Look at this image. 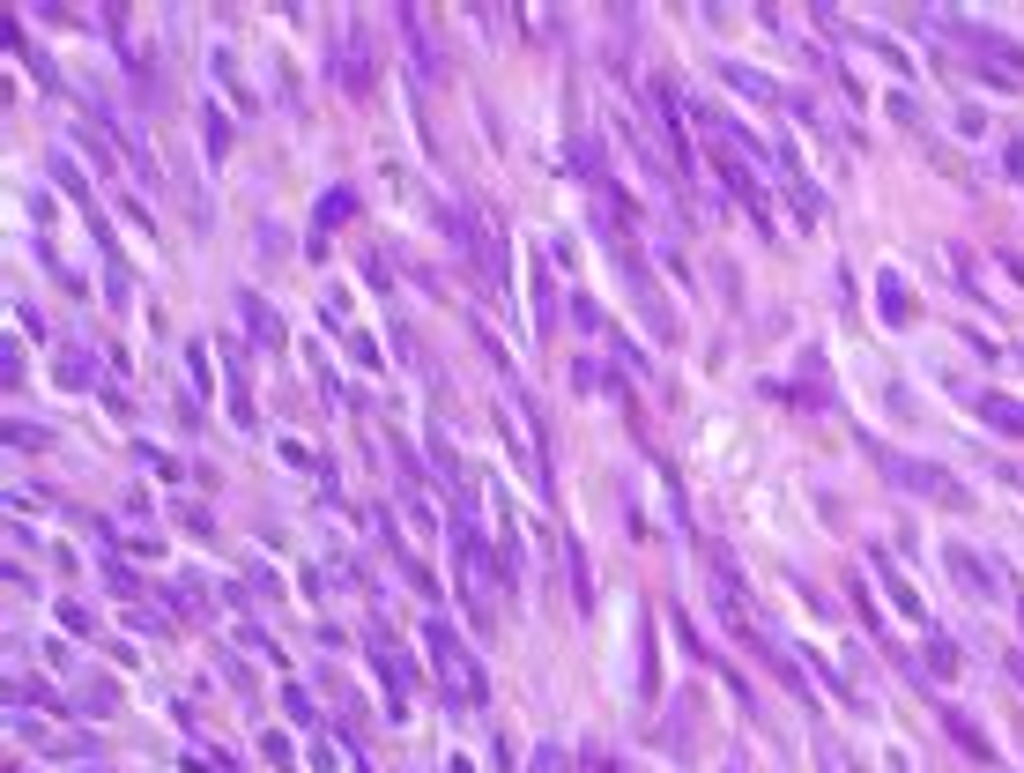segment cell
Listing matches in <instances>:
<instances>
[{
    "label": "cell",
    "instance_id": "cell-1",
    "mask_svg": "<svg viewBox=\"0 0 1024 773\" xmlns=\"http://www.w3.org/2000/svg\"><path fill=\"white\" fill-rule=\"evenodd\" d=\"M423 648H431V670H439V684H446V699H453V706H483V699H490V677H483L475 648H468L453 624L431 618V624H423Z\"/></svg>",
    "mask_w": 1024,
    "mask_h": 773
},
{
    "label": "cell",
    "instance_id": "cell-2",
    "mask_svg": "<svg viewBox=\"0 0 1024 773\" xmlns=\"http://www.w3.org/2000/svg\"><path fill=\"white\" fill-rule=\"evenodd\" d=\"M877 469L891 476L899 491H921V499H935V506H965V484H951V476L935 469V461H905V454L877 447Z\"/></svg>",
    "mask_w": 1024,
    "mask_h": 773
},
{
    "label": "cell",
    "instance_id": "cell-3",
    "mask_svg": "<svg viewBox=\"0 0 1024 773\" xmlns=\"http://www.w3.org/2000/svg\"><path fill=\"white\" fill-rule=\"evenodd\" d=\"M951 38H958V45H973L980 68H987L995 82H1024V45H1017V38H1002V30H987V23H951Z\"/></svg>",
    "mask_w": 1024,
    "mask_h": 773
},
{
    "label": "cell",
    "instance_id": "cell-4",
    "mask_svg": "<svg viewBox=\"0 0 1024 773\" xmlns=\"http://www.w3.org/2000/svg\"><path fill=\"white\" fill-rule=\"evenodd\" d=\"M943 566H951V580H958V588H965V596H973V602H987V596H995V566H987L980 550L951 543V550H943Z\"/></svg>",
    "mask_w": 1024,
    "mask_h": 773
},
{
    "label": "cell",
    "instance_id": "cell-5",
    "mask_svg": "<svg viewBox=\"0 0 1024 773\" xmlns=\"http://www.w3.org/2000/svg\"><path fill=\"white\" fill-rule=\"evenodd\" d=\"M371 662H379V677H387V692H393V722H401V706H409V684H416V670L401 662V654H393V640H387V632L371 640Z\"/></svg>",
    "mask_w": 1024,
    "mask_h": 773
},
{
    "label": "cell",
    "instance_id": "cell-6",
    "mask_svg": "<svg viewBox=\"0 0 1024 773\" xmlns=\"http://www.w3.org/2000/svg\"><path fill=\"white\" fill-rule=\"evenodd\" d=\"M654 112H661V142H668V156H676V172H690V142H683V104H676V90L668 82H654Z\"/></svg>",
    "mask_w": 1024,
    "mask_h": 773
},
{
    "label": "cell",
    "instance_id": "cell-7",
    "mask_svg": "<svg viewBox=\"0 0 1024 773\" xmlns=\"http://www.w3.org/2000/svg\"><path fill=\"white\" fill-rule=\"evenodd\" d=\"M475 261H483V275H490V298H505V231L498 224H475Z\"/></svg>",
    "mask_w": 1024,
    "mask_h": 773
},
{
    "label": "cell",
    "instance_id": "cell-8",
    "mask_svg": "<svg viewBox=\"0 0 1024 773\" xmlns=\"http://www.w3.org/2000/svg\"><path fill=\"white\" fill-rule=\"evenodd\" d=\"M973 409L987 417V431H1002V439H1024V401H1010V395H973Z\"/></svg>",
    "mask_w": 1024,
    "mask_h": 773
},
{
    "label": "cell",
    "instance_id": "cell-9",
    "mask_svg": "<svg viewBox=\"0 0 1024 773\" xmlns=\"http://www.w3.org/2000/svg\"><path fill=\"white\" fill-rule=\"evenodd\" d=\"M869 566H877V580H883V588H891V602H899L905 618L921 624V618H928V610H921V596H913V580H905V573H899V566H891V558H883V550H869Z\"/></svg>",
    "mask_w": 1024,
    "mask_h": 773
},
{
    "label": "cell",
    "instance_id": "cell-10",
    "mask_svg": "<svg viewBox=\"0 0 1024 773\" xmlns=\"http://www.w3.org/2000/svg\"><path fill=\"white\" fill-rule=\"evenodd\" d=\"M720 75H728V90H743L750 104H787V98H780V82H765L757 68H743V60H720Z\"/></svg>",
    "mask_w": 1024,
    "mask_h": 773
},
{
    "label": "cell",
    "instance_id": "cell-11",
    "mask_svg": "<svg viewBox=\"0 0 1024 773\" xmlns=\"http://www.w3.org/2000/svg\"><path fill=\"white\" fill-rule=\"evenodd\" d=\"M349 216H357V194H349V186H335V194L319 201V216H313V253L327 246V231H341Z\"/></svg>",
    "mask_w": 1024,
    "mask_h": 773
},
{
    "label": "cell",
    "instance_id": "cell-12",
    "mask_svg": "<svg viewBox=\"0 0 1024 773\" xmlns=\"http://www.w3.org/2000/svg\"><path fill=\"white\" fill-rule=\"evenodd\" d=\"M958 662H965V654H958L951 640H943V632H928V648H921V670H928V677H958Z\"/></svg>",
    "mask_w": 1024,
    "mask_h": 773
},
{
    "label": "cell",
    "instance_id": "cell-13",
    "mask_svg": "<svg viewBox=\"0 0 1024 773\" xmlns=\"http://www.w3.org/2000/svg\"><path fill=\"white\" fill-rule=\"evenodd\" d=\"M564 566H572V610H594V573H586V550L564 543Z\"/></svg>",
    "mask_w": 1024,
    "mask_h": 773
},
{
    "label": "cell",
    "instance_id": "cell-14",
    "mask_svg": "<svg viewBox=\"0 0 1024 773\" xmlns=\"http://www.w3.org/2000/svg\"><path fill=\"white\" fill-rule=\"evenodd\" d=\"M943 729H951V744H965V751H973L980 766H995V744H987V736H980V729L965 722V714H943Z\"/></svg>",
    "mask_w": 1024,
    "mask_h": 773
},
{
    "label": "cell",
    "instance_id": "cell-15",
    "mask_svg": "<svg viewBox=\"0 0 1024 773\" xmlns=\"http://www.w3.org/2000/svg\"><path fill=\"white\" fill-rule=\"evenodd\" d=\"M638 692L654 699V610H638Z\"/></svg>",
    "mask_w": 1024,
    "mask_h": 773
},
{
    "label": "cell",
    "instance_id": "cell-16",
    "mask_svg": "<svg viewBox=\"0 0 1024 773\" xmlns=\"http://www.w3.org/2000/svg\"><path fill=\"white\" fill-rule=\"evenodd\" d=\"M550 327H557V291H550V268L535 275V335L550 343Z\"/></svg>",
    "mask_w": 1024,
    "mask_h": 773
},
{
    "label": "cell",
    "instance_id": "cell-17",
    "mask_svg": "<svg viewBox=\"0 0 1024 773\" xmlns=\"http://www.w3.org/2000/svg\"><path fill=\"white\" fill-rule=\"evenodd\" d=\"M883 321H913V298H905L899 275H883Z\"/></svg>",
    "mask_w": 1024,
    "mask_h": 773
},
{
    "label": "cell",
    "instance_id": "cell-18",
    "mask_svg": "<svg viewBox=\"0 0 1024 773\" xmlns=\"http://www.w3.org/2000/svg\"><path fill=\"white\" fill-rule=\"evenodd\" d=\"M245 327H253V335H260V343H283V327H275V313H268V305H253V298H245Z\"/></svg>",
    "mask_w": 1024,
    "mask_h": 773
},
{
    "label": "cell",
    "instance_id": "cell-19",
    "mask_svg": "<svg viewBox=\"0 0 1024 773\" xmlns=\"http://www.w3.org/2000/svg\"><path fill=\"white\" fill-rule=\"evenodd\" d=\"M283 706H290L297 729H313V699H305V684H283Z\"/></svg>",
    "mask_w": 1024,
    "mask_h": 773
},
{
    "label": "cell",
    "instance_id": "cell-20",
    "mask_svg": "<svg viewBox=\"0 0 1024 773\" xmlns=\"http://www.w3.org/2000/svg\"><path fill=\"white\" fill-rule=\"evenodd\" d=\"M60 379H68V387H90V357H82V349H74L68 365H60Z\"/></svg>",
    "mask_w": 1024,
    "mask_h": 773
},
{
    "label": "cell",
    "instance_id": "cell-21",
    "mask_svg": "<svg viewBox=\"0 0 1024 773\" xmlns=\"http://www.w3.org/2000/svg\"><path fill=\"white\" fill-rule=\"evenodd\" d=\"M535 773H564V751H542V759H535Z\"/></svg>",
    "mask_w": 1024,
    "mask_h": 773
},
{
    "label": "cell",
    "instance_id": "cell-22",
    "mask_svg": "<svg viewBox=\"0 0 1024 773\" xmlns=\"http://www.w3.org/2000/svg\"><path fill=\"white\" fill-rule=\"evenodd\" d=\"M1017 624H1024V588H1017ZM1017 654H1024V648H1017Z\"/></svg>",
    "mask_w": 1024,
    "mask_h": 773
},
{
    "label": "cell",
    "instance_id": "cell-23",
    "mask_svg": "<svg viewBox=\"0 0 1024 773\" xmlns=\"http://www.w3.org/2000/svg\"><path fill=\"white\" fill-rule=\"evenodd\" d=\"M594 773H624V766H594Z\"/></svg>",
    "mask_w": 1024,
    "mask_h": 773
}]
</instances>
